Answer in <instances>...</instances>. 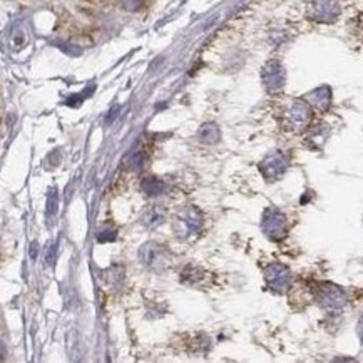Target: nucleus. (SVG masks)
Here are the masks:
<instances>
[{"mask_svg":"<svg viewBox=\"0 0 363 363\" xmlns=\"http://www.w3.org/2000/svg\"><path fill=\"white\" fill-rule=\"evenodd\" d=\"M142 191L146 192V194H149V196H159V194H163L164 189H166V186H164L163 181H159L156 178H146L144 181H142Z\"/></svg>","mask_w":363,"mask_h":363,"instance_id":"423d86ee","label":"nucleus"},{"mask_svg":"<svg viewBox=\"0 0 363 363\" xmlns=\"http://www.w3.org/2000/svg\"><path fill=\"white\" fill-rule=\"evenodd\" d=\"M186 224H188V229H189V233H192V231H197L201 226V218L197 216V213L196 211H191L189 213V218L186 219Z\"/></svg>","mask_w":363,"mask_h":363,"instance_id":"1a4fd4ad","label":"nucleus"},{"mask_svg":"<svg viewBox=\"0 0 363 363\" xmlns=\"http://www.w3.org/2000/svg\"><path fill=\"white\" fill-rule=\"evenodd\" d=\"M261 226H263V231H265V234H268L269 238L274 241L283 239L285 236L288 234L287 216H285L281 211H278L276 208H268L265 211Z\"/></svg>","mask_w":363,"mask_h":363,"instance_id":"f257e3e1","label":"nucleus"},{"mask_svg":"<svg viewBox=\"0 0 363 363\" xmlns=\"http://www.w3.org/2000/svg\"><path fill=\"white\" fill-rule=\"evenodd\" d=\"M318 303L325 308H342L346 301L345 291L332 283H321L316 291Z\"/></svg>","mask_w":363,"mask_h":363,"instance_id":"7ed1b4c3","label":"nucleus"},{"mask_svg":"<svg viewBox=\"0 0 363 363\" xmlns=\"http://www.w3.org/2000/svg\"><path fill=\"white\" fill-rule=\"evenodd\" d=\"M115 239V231H102L97 236L99 243H106V241H114Z\"/></svg>","mask_w":363,"mask_h":363,"instance_id":"9d476101","label":"nucleus"},{"mask_svg":"<svg viewBox=\"0 0 363 363\" xmlns=\"http://www.w3.org/2000/svg\"><path fill=\"white\" fill-rule=\"evenodd\" d=\"M288 169V161L281 152H273L263 159V163L260 164V171L265 176V179L268 181H276L287 173Z\"/></svg>","mask_w":363,"mask_h":363,"instance_id":"f03ea898","label":"nucleus"},{"mask_svg":"<svg viewBox=\"0 0 363 363\" xmlns=\"http://www.w3.org/2000/svg\"><path fill=\"white\" fill-rule=\"evenodd\" d=\"M266 283L273 291H283L290 283V271L287 266H283L281 263H273L269 265L265 271Z\"/></svg>","mask_w":363,"mask_h":363,"instance_id":"20e7f679","label":"nucleus"},{"mask_svg":"<svg viewBox=\"0 0 363 363\" xmlns=\"http://www.w3.org/2000/svg\"><path fill=\"white\" fill-rule=\"evenodd\" d=\"M46 261L49 266L54 265V261H56V245H51L47 248V253H46Z\"/></svg>","mask_w":363,"mask_h":363,"instance_id":"9b49d317","label":"nucleus"},{"mask_svg":"<svg viewBox=\"0 0 363 363\" xmlns=\"http://www.w3.org/2000/svg\"><path fill=\"white\" fill-rule=\"evenodd\" d=\"M197 137H199V141L205 142V144H216L219 137H221V133H219V129L214 124H206L201 128Z\"/></svg>","mask_w":363,"mask_h":363,"instance_id":"39448f33","label":"nucleus"},{"mask_svg":"<svg viewBox=\"0 0 363 363\" xmlns=\"http://www.w3.org/2000/svg\"><path fill=\"white\" fill-rule=\"evenodd\" d=\"M126 9H136L139 5V0H123Z\"/></svg>","mask_w":363,"mask_h":363,"instance_id":"f8f14e48","label":"nucleus"},{"mask_svg":"<svg viewBox=\"0 0 363 363\" xmlns=\"http://www.w3.org/2000/svg\"><path fill=\"white\" fill-rule=\"evenodd\" d=\"M128 164L131 169H141L144 164V152H134L133 156L128 159Z\"/></svg>","mask_w":363,"mask_h":363,"instance_id":"6e6552de","label":"nucleus"},{"mask_svg":"<svg viewBox=\"0 0 363 363\" xmlns=\"http://www.w3.org/2000/svg\"><path fill=\"white\" fill-rule=\"evenodd\" d=\"M57 208H59V194H57V189L52 188L47 194V214L49 216H54V214L57 213Z\"/></svg>","mask_w":363,"mask_h":363,"instance_id":"0eeeda50","label":"nucleus"},{"mask_svg":"<svg viewBox=\"0 0 363 363\" xmlns=\"http://www.w3.org/2000/svg\"><path fill=\"white\" fill-rule=\"evenodd\" d=\"M30 258H32V260H35V258H37V243L32 245V248H30Z\"/></svg>","mask_w":363,"mask_h":363,"instance_id":"ddd939ff","label":"nucleus"},{"mask_svg":"<svg viewBox=\"0 0 363 363\" xmlns=\"http://www.w3.org/2000/svg\"><path fill=\"white\" fill-rule=\"evenodd\" d=\"M4 356H5V345L2 340H0V360H4Z\"/></svg>","mask_w":363,"mask_h":363,"instance_id":"4468645a","label":"nucleus"}]
</instances>
